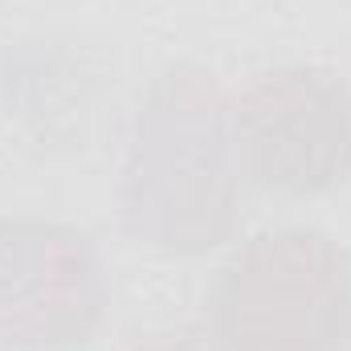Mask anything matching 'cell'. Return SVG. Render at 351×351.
<instances>
[{
    "label": "cell",
    "mask_w": 351,
    "mask_h": 351,
    "mask_svg": "<svg viewBox=\"0 0 351 351\" xmlns=\"http://www.w3.org/2000/svg\"><path fill=\"white\" fill-rule=\"evenodd\" d=\"M237 156L229 106L204 70H168L139 106L127 168L123 221L168 254H204L233 233Z\"/></svg>",
    "instance_id": "obj_1"
},
{
    "label": "cell",
    "mask_w": 351,
    "mask_h": 351,
    "mask_svg": "<svg viewBox=\"0 0 351 351\" xmlns=\"http://www.w3.org/2000/svg\"><path fill=\"white\" fill-rule=\"evenodd\" d=\"M208 335L217 351H348V250L306 225L254 233L213 278Z\"/></svg>",
    "instance_id": "obj_2"
},
{
    "label": "cell",
    "mask_w": 351,
    "mask_h": 351,
    "mask_svg": "<svg viewBox=\"0 0 351 351\" xmlns=\"http://www.w3.org/2000/svg\"><path fill=\"white\" fill-rule=\"evenodd\" d=\"M241 176L274 196H323L351 180V86L323 66L258 74L229 110Z\"/></svg>",
    "instance_id": "obj_3"
},
{
    "label": "cell",
    "mask_w": 351,
    "mask_h": 351,
    "mask_svg": "<svg viewBox=\"0 0 351 351\" xmlns=\"http://www.w3.org/2000/svg\"><path fill=\"white\" fill-rule=\"evenodd\" d=\"M102 315V258L78 225L0 217V351L82 348Z\"/></svg>",
    "instance_id": "obj_4"
},
{
    "label": "cell",
    "mask_w": 351,
    "mask_h": 351,
    "mask_svg": "<svg viewBox=\"0 0 351 351\" xmlns=\"http://www.w3.org/2000/svg\"><path fill=\"white\" fill-rule=\"evenodd\" d=\"M123 351H208V348L188 331H152V335H135Z\"/></svg>",
    "instance_id": "obj_5"
}]
</instances>
